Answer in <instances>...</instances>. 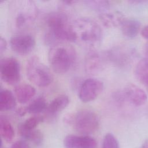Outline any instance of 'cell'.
I'll use <instances>...</instances> for the list:
<instances>
[{
    "label": "cell",
    "instance_id": "31",
    "mask_svg": "<svg viewBox=\"0 0 148 148\" xmlns=\"http://www.w3.org/2000/svg\"><path fill=\"white\" fill-rule=\"evenodd\" d=\"M144 53L146 56V57L148 58V43H147L144 46Z\"/></svg>",
    "mask_w": 148,
    "mask_h": 148
},
{
    "label": "cell",
    "instance_id": "15",
    "mask_svg": "<svg viewBox=\"0 0 148 148\" xmlns=\"http://www.w3.org/2000/svg\"><path fill=\"white\" fill-rule=\"evenodd\" d=\"M14 91L17 100L20 103H25L28 102L36 92L35 88L27 83L17 85L15 87Z\"/></svg>",
    "mask_w": 148,
    "mask_h": 148
},
{
    "label": "cell",
    "instance_id": "3",
    "mask_svg": "<svg viewBox=\"0 0 148 148\" xmlns=\"http://www.w3.org/2000/svg\"><path fill=\"white\" fill-rule=\"evenodd\" d=\"M9 13L14 28L21 30L29 27L38 16V8L30 0H16L11 2Z\"/></svg>",
    "mask_w": 148,
    "mask_h": 148
},
{
    "label": "cell",
    "instance_id": "28",
    "mask_svg": "<svg viewBox=\"0 0 148 148\" xmlns=\"http://www.w3.org/2000/svg\"><path fill=\"white\" fill-rule=\"evenodd\" d=\"M27 112V109L26 107H21L18 109H17L16 110V113H17L18 115L20 116H23L24 115H25V114Z\"/></svg>",
    "mask_w": 148,
    "mask_h": 148
},
{
    "label": "cell",
    "instance_id": "24",
    "mask_svg": "<svg viewBox=\"0 0 148 148\" xmlns=\"http://www.w3.org/2000/svg\"><path fill=\"white\" fill-rule=\"evenodd\" d=\"M43 121V117L40 115H34L27 119L19 125L27 130L35 129L36 127Z\"/></svg>",
    "mask_w": 148,
    "mask_h": 148
},
{
    "label": "cell",
    "instance_id": "23",
    "mask_svg": "<svg viewBox=\"0 0 148 148\" xmlns=\"http://www.w3.org/2000/svg\"><path fill=\"white\" fill-rule=\"evenodd\" d=\"M84 2L91 9L101 13L106 12L110 8V3L107 1H86Z\"/></svg>",
    "mask_w": 148,
    "mask_h": 148
},
{
    "label": "cell",
    "instance_id": "19",
    "mask_svg": "<svg viewBox=\"0 0 148 148\" xmlns=\"http://www.w3.org/2000/svg\"><path fill=\"white\" fill-rule=\"evenodd\" d=\"M18 132L20 135L25 139L29 140L36 145H40L43 139L42 132L37 129L27 130L18 125Z\"/></svg>",
    "mask_w": 148,
    "mask_h": 148
},
{
    "label": "cell",
    "instance_id": "13",
    "mask_svg": "<svg viewBox=\"0 0 148 148\" xmlns=\"http://www.w3.org/2000/svg\"><path fill=\"white\" fill-rule=\"evenodd\" d=\"M69 97L65 94H61L55 97L47 105L45 110L46 114L49 117H53L64 110L69 104Z\"/></svg>",
    "mask_w": 148,
    "mask_h": 148
},
{
    "label": "cell",
    "instance_id": "10",
    "mask_svg": "<svg viewBox=\"0 0 148 148\" xmlns=\"http://www.w3.org/2000/svg\"><path fill=\"white\" fill-rule=\"evenodd\" d=\"M135 56V52L133 49L124 46L113 47L107 52L109 60L114 64L121 67L129 65Z\"/></svg>",
    "mask_w": 148,
    "mask_h": 148
},
{
    "label": "cell",
    "instance_id": "9",
    "mask_svg": "<svg viewBox=\"0 0 148 148\" xmlns=\"http://www.w3.org/2000/svg\"><path fill=\"white\" fill-rule=\"evenodd\" d=\"M103 82L95 78L85 80L81 84L79 91V97L84 102L94 100L102 91Z\"/></svg>",
    "mask_w": 148,
    "mask_h": 148
},
{
    "label": "cell",
    "instance_id": "8",
    "mask_svg": "<svg viewBox=\"0 0 148 148\" xmlns=\"http://www.w3.org/2000/svg\"><path fill=\"white\" fill-rule=\"evenodd\" d=\"M114 97L117 101L127 100L136 106L144 105L147 99L146 92L142 88L132 83L126 85L121 92H116Z\"/></svg>",
    "mask_w": 148,
    "mask_h": 148
},
{
    "label": "cell",
    "instance_id": "11",
    "mask_svg": "<svg viewBox=\"0 0 148 148\" xmlns=\"http://www.w3.org/2000/svg\"><path fill=\"white\" fill-rule=\"evenodd\" d=\"M35 40L33 36L28 34H19L10 39V46L17 54L25 55L29 53L34 48Z\"/></svg>",
    "mask_w": 148,
    "mask_h": 148
},
{
    "label": "cell",
    "instance_id": "4",
    "mask_svg": "<svg viewBox=\"0 0 148 148\" xmlns=\"http://www.w3.org/2000/svg\"><path fill=\"white\" fill-rule=\"evenodd\" d=\"M72 25L76 40L82 43L92 46L101 40L102 31L100 25L94 20L82 17L75 20Z\"/></svg>",
    "mask_w": 148,
    "mask_h": 148
},
{
    "label": "cell",
    "instance_id": "12",
    "mask_svg": "<svg viewBox=\"0 0 148 148\" xmlns=\"http://www.w3.org/2000/svg\"><path fill=\"white\" fill-rule=\"evenodd\" d=\"M65 148H95L97 142L92 137L83 135H69L64 140Z\"/></svg>",
    "mask_w": 148,
    "mask_h": 148
},
{
    "label": "cell",
    "instance_id": "5",
    "mask_svg": "<svg viewBox=\"0 0 148 148\" xmlns=\"http://www.w3.org/2000/svg\"><path fill=\"white\" fill-rule=\"evenodd\" d=\"M26 74L29 80L39 87L47 86L53 79L49 68L35 56L27 61Z\"/></svg>",
    "mask_w": 148,
    "mask_h": 148
},
{
    "label": "cell",
    "instance_id": "25",
    "mask_svg": "<svg viewBox=\"0 0 148 148\" xmlns=\"http://www.w3.org/2000/svg\"><path fill=\"white\" fill-rule=\"evenodd\" d=\"M102 148H120L119 143L112 134L108 133L103 139Z\"/></svg>",
    "mask_w": 148,
    "mask_h": 148
},
{
    "label": "cell",
    "instance_id": "27",
    "mask_svg": "<svg viewBox=\"0 0 148 148\" xmlns=\"http://www.w3.org/2000/svg\"><path fill=\"white\" fill-rule=\"evenodd\" d=\"M7 43L5 39H3L2 37H1L0 38V52L1 53H2L5 49H6Z\"/></svg>",
    "mask_w": 148,
    "mask_h": 148
},
{
    "label": "cell",
    "instance_id": "16",
    "mask_svg": "<svg viewBox=\"0 0 148 148\" xmlns=\"http://www.w3.org/2000/svg\"><path fill=\"white\" fill-rule=\"evenodd\" d=\"M102 60L99 55L95 51L88 54L85 60V70L87 73L93 74L97 73L102 67Z\"/></svg>",
    "mask_w": 148,
    "mask_h": 148
},
{
    "label": "cell",
    "instance_id": "6",
    "mask_svg": "<svg viewBox=\"0 0 148 148\" xmlns=\"http://www.w3.org/2000/svg\"><path fill=\"white\" fill-rule=\"evenodd\" d=\"M68 120L77 132L83 135L94 133L98 130L99 125L97 114L88 109L77 112Z\"/></svg>",
    "mask_w": 148,
    "mask_h": 148
},
{
    "label": "cell",
    "instance_id": "22",
    "mask_svg": "<svg viewBox=\"0 0 148 148\" xmlns=\"http://www.w3.org/2000/svg\"><path fill=\"white\" fill-rule=\"evenodd\" d=\"M47 105L45 98L43 96H39L34 99L27 107L28 113L38 114L45 111Z\"/></svg>",
    "mask_w": 148,
    "mask_h": 148
},
{
    "label": "cell",
    "instance_id": "29",
    "mask_svg": "<svg viewBox=\"0 0 148 148\" xmlns=\"http://www.w3.org/2000/svg\"><path fill=\"white\" fill-rule=\"evenodd\" d=\"M141 34L142 35V36L146 39L148 40V25L145 27L141 31Z\"/></svg>",
    "mask_w": 148,
    "mask_h": 148
},
{
    "label": "cell",
    "instance_id": "33",
    "mask_svg": "<svg viewBox=\"0 0 148 148\" xmlns=\"http://www.w3.org/2000/svg\"><path fill=\"white\" fill-rule=\"evenodd\" d=\"M1 148H3V146H2V143H1Z\"/></svg>",
    "mask_w": 148,
    "mask_h": 148
},
{
    "label": "cell",
    "instance_id": "20",
    "mask_svg": "<svg viewBox=\"0 0 148 148\" xmlns=\"http://www.w3.org/2000/svg\"><path fill=\"white\" fill-rule=\"evenodd\" d=\"M16 105V98L8 90H1L0 92V110L7 111L13 109Z\"/></svg>",
    "mask_w": 148,
    "mask_h": 148
},
{
    "label": "cell",
    "instance_id": "30",
    "mask_svg": "<svg viewBox=\"0 0 148 148\" xmlns=\"http://www.w3.org/2000/svg\"><path fill=\"white\" fill-rule=\"evenodd\" d=\"M130 3H132V4H144V3H148V1H129Z\"/></svg>",
    "mask_w": 148,
    "mask_h": 148
},
{
    "label": "cell",
    "instance_id": "18",
    "mask_svg": "<svg viewBox=\"0 0 148 148\" xmlns=\"http://www.w3.org/2000/svg\"><path fill=\"white\" fill-rule=\"evenodd\" d=\"M134 74L138 80L148 91V58H143L138 62L135 68Z\"/></svg>",
    "mask_w": 148,
    "mask_h": 148
},
{
    "label": "cell",
    "instance_id": "2",
    "mask_svg": "<svg viewBox=\"0 0 148 148\" xmlns=\"http://www.w3.org/2000/svg\"><path fill=\"white\" fill-rule=\"evenodd\" d=\"M76 60V50L68 43L54 44L49 51V63L53 71L57 73H66L72 67Z\"/></svg>",
    "mask_w": 148,
    "mask_h": 148
},
{
    "label": "cell",
    "instance_id": "21",
    "mask_svg": "<svg viewBox=\"0 0 148 148\" xmlns=\"http://www.w3.org/2000/svg\"><path fill=\"white\" fill-rule=\"evenodd\" d=\"M0 134L6 142H11L14 136L13 126L9 120L2 115L0 116Z\"/></svg>",
    "mask_w": 148,
    "mask_h": 148
},
{
    "label": "cell",
    "instance_id": "1",
    "mask_svg": "<svg viewBox=\"0 0 148 148\" xmlns=\"http://www.w3.org/2000/svg\"><path fill=\"white\" fill-rule=\"evenodd\" d=\"M45 23L47 28L45 36L46 42L55 44V42H74L76 35L66 15L61 12H53L46 15Z\"/></svg>",
    "mask_w": 148,
    "mask_h": 148
},
{
    "label": "cell",
    "instance_id": "14",
    "mask_svg": "<svg viewBox=\"0 0 148 148\" xmlns=\"http://www.w3.org/2000/svg\"><path fill=\"white\" fill-rule=\"evenodd\" d=\"M99 18L102 24L107 27H114L121 25L125 19L124 14L119 11L101 13Z\"/></svg>",
    "mask_w": 148,
    "mask_h": 148
},
{
    "label": "cell",
    "instance_id": "26",
    "mask_svg": "<svg viewBox=\"0 0 148 148\" xmlns=\"http://www.w3.org/2000/svg\"><path fill=\"white\" fill-rule=\"evenodd\" d=\"M11 148H30L28 143L24 140H20L15 142Z\"/></svg>",
    "mask_w": 148,
    "mask_h": 148
},
{
    "label": "cell",
    "instance_id": "7",
    "mask_svg": "<svg viewBox=\"0 0 148 148\" xmlns=\"http://www.w3.org/2000/svg\"><path fill=\"white\" fill-rule=\"evenodd\" d=\"M0 75L1 79L10 85L18 82L20 79V65L14 57H5L0 62Z\"/></svg>",
    "mask_w": 148,
    "mask_h": 148
},
{
    "label": "cell",
    "instance_id": "32",
    "mask_svg": "<svg viewBox=\"0 0 148 148\" xmlns=\"http://www.w3.org/2000/svg\"><path fill=\"white\" fill-rule=\"evenodd\" d=\"M140 148H148V140H146L143 142Z\"/></svg>",
    "mask_w": 148,
    "mask_h": 148
},
{
    "label": "cell",
    "instance_id": "17",
    "mask_svg": "<svg viewBox=\"0 0 148 148\" xmlns=\"http://www.w3.org/2000/svg\"><path fill=\"white\" fill-rule=\"evenodd\" d=\"M140 28V23L136 19H125L121 25V32L124 36L129 38L135 37Z\"/></svg>",
    "mask_w": 148,
    "mask_h": 148
}]
</instances>
